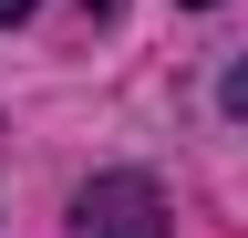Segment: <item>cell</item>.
Here are the masks:
<instances>
[{
    "label": "cell",
    "mask_w": 248,
    "mask_h": 238,
    "mask_svg": "<svg viewBox=\"0 0 248 238\" xmlns=\"http://www.w3.org/2000/svg\"><path fill=\"white\" fill-rule=\"evenodd\" d=\"M83 238H166V197H155V176H93L73 197Z\"/></svg>",
    "instance_id": "obj_1"
},
{
    "label": "cell",
    "mask_w": 248,
    "mask_h": 238,
    "mask_svg": "<svg viewBox=\"0 0 248 238\" xmlns=\"http://www.w3.org/2000/svg\"><path fill=\"white\" fill-rule=\"evenodd\" d=\"M228 114H238V125H248V52H238V63H228Z\"/></svg>",
    "instance_id": "obj_2"
},
{
    "label": "cell",
    "mask_w": 248,
    "mask_h": 238,
    "mask_svg": "<svg viewBox=\"0 0 248 238\" xmlns=\"http://www.w3.org/2000/svg\"><path fill=\"white\" fill-rule=\"evenodd\" d=\"M21 11H31V0H0V21H21Z\"/></svg>",
    "instance_id": "obj_3"
}]
</instances>
